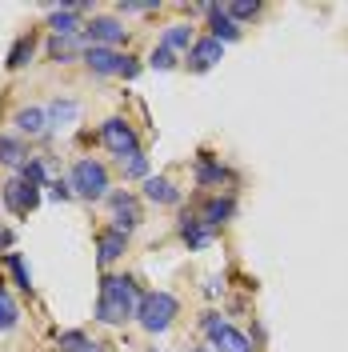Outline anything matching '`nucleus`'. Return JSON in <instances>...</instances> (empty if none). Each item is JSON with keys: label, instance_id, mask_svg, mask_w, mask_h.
Listing matches in <instances>:
<instances>
[{"label": "nucleus", "instance_id": "1", "mask_svg": "<svg viewBox=\"0 0 348 352\" xmlns=\"http://www.w3.org/2000/svg\"><path fill=\"white\" fill-rule=\"evenodd\" d=\"M140 292L132 276H105L100 280V300H96V320L100 324H124L136 316Z\"/></svg>", "mask_w": 348, "mask_h": 352}, {"label": "nucleus", "instance_id": "2", "mask_svg": "<svg viewBox=\"0 0 348 352\" xmlns=\"http://www.w3.org/2000/svg\"><path fill=\"white\" fill-rule=\"evenodd\" d=\"M176 312H180V305H176L173 292H140V305H136V320H140V329L153 332V336H160V332L173 329Z\"/></svg>", "mask_w": 348, "mask_h": 352}, {"label": "nucleus", "instance_id": "3", "mask_svg": "<svg viewBox=\"0 0 348 352\" xmlns=\"http://www.w3.org/2000/svg\"><path fill=\"white\" fill-rule=\"evenodd\" d=\"M68 184L72 192L85 200H105L109 197V168L100 160H76L72 173H68Z\"/></svg>", "mask_w": 348, "mask_h": 352}, {"label": "nucleus", "instance_id": "4", "mask_svg": "<svg viewBox=\"0 0 348 352\" xmlns=\"http://www.w3.org/2000/svg\"><path fill=\"white\" fill-rule=\"evenodd\" d=\"M85 65L92 68L96 76H124V80H132V76L140 72V60L129 56V52H116V48H88Z\"/></svg>", "mask_w": 348, "mask_h": 352}, {"label": "nucleus", "instance_id": "5", "mask_svg": "<svg viewBox=\"0 0 348 352\" xmlns=\"http://www.w3.org/2000/svg\"><path fill=\"white\" fill-rule=\"evenodd\" d=\"M200 329L208 332V340H213L220 352H252V340H248L244 332H237L232 324H224L217 312H204V316H200Z\"/></svg>", "mask_w": 348, "mask_h": 352}, {"label": "nucleus", "instance_id": "6", "mask_svg": "<svg viewBox=\"0 0 348 352\" xmlns=\"http://www.w3.org/2000/svg\"><path fill=\"white\" fill-rule=\"evenodd\" d=\"M100 144H105L116 160L140 148V144H136V132H132V124H129V120H120V116H112V120H105V124H100Z\"/></svg>", "mask_w": 348, "mask_h": 352}, {"label": "nucleus", "instance_id": "7", "mask_svg": "<svg viewBox=\"0 0 348 352\" xmlns=\"http://www.w3.org/2000/svg\"><path fill=\"white\" fill-rule=\"evenodd\" d=\"M124 36H129V28L112 16H92L80 32V41H88V48H116Z\"/></svg>", "mask_w": 348, "mask_h": 352}, {"label": "nucleus", "instance_id": "8", "mask_svg": "<svg viewBox=\"0 0 348 352\" xmlns=\"http://www.w3.org/2000/svg\"><path fill=\"white\" fill-rule=\"evenodd\" d=\"M36 204H41V188H36V184H28L21 176H12V180L4 184V208H8L12 217H28Z\"/></svg>", "mask_w": 348, "mask_h": 352}, {"label": "nucleus", "instance_id": "9", "mask_svg": "<svg viewBox=\"0 0 348 352\" xmlns=\"http://www.w3.org/2000/svg\"><path fill=\"white\" fill-rule=\"evenodd\" d=\"M109 208H112V228H116V232L132 236V232L140 228V204H136V197H129V192H112Z\"/></svg>", "mask_w": 348, "mask_h": 352}, {"label": "nucleus", "instance_id": "10", "mask_svg": "<svg viewBox=\"0 0 348 352\" xmlns=\"http://www.w3.org/2000/svg\"><path fill=\"white\" fill-rule=\"evenodd\" d=\"M220 56H224V44L204 36V41H196L188 48V72H208V68H217Z\"/></svg>", "mask_w": 348, "mask_h": 352}, {"label": "nucleus", "instance_id": "11", "mask_svg": "<svg viewBox=\"0 0 348 352\" xmlns=\"http://www.w3.org/2000/svg\"><path fill=\"white\" fill-rule=\"evenodd\" d=\"M193 176H196V184H200V188H220V184L228 180V168L220 164L217 156L200 153V156H196V168H193Z\"/></svg>", "mask_w": 348, "mask_h": 352}, {"label": "nucleus", "instance_id": "12", "mask_svg": "<svg viewBox=\"0 0 348 352\" xmlns=\"http://www.w3.org/2000/svg\"><path fill=\"white\" fill-rule=\"evenodd\" d=\"M232 217H237V200L232 197H208L204 208H200V220H204L208 228H220V224H228Z\"/></svg>", "mask_w": 348, "mask_h": 352}, {"label": "nucleus", "instance_id": "13", "mask_svg": "<svg viewBox=\"0 0 348 352\" xmlns=\"http://www.w3.org/2000/svg\"><path fill=\"white\" fill-rule=\"evenodd\" d=\"M208 28H213V41H220V44L240 41V24L224 12V4H208Z\"/></svg>", "mask_w": 348, "mask_h": 352}, {"label": "nucleus", "instance_id": "14", "mask_svg": "<svg viewBox=\"0 0 348 352\" xmlns=\"http://www.w3.org/2000/svg\"><path fill=\"white\" fill-rule=\"evenodd\" d=\"M124 248H129V236L124 232H116V228H105L100 236H96V261L100 264H112L124 256Z\"/></svg>", "mask_w": 348, "mask_h": 352}, {"label": "nucleus", "instance_id": "15", "mask_svg": "<svg viewBox=\"0 0 348 352\" xmlns=\"http://www.w3.org/2000/svg\"><path fill=\"white\" fill-rule=\"evenodd\" d=\"M180 241L188 248H208L213 244V228L200 217H180Z\"/></svg>", "mask_w": 348, "mask_h": 352}, {"label": "nucleus", "instance_id": "16", "mask_svg": "<svg viewBox=\"0 0 348 352\" xmlns=\"http://www.w3.org/2000/svg\"><path fill=\"white\" fill-rule=\"evenodd\" d=\"M12 124H17L21 136H44V132H48V112L44 109H21L12 116Z\"/></svg>", "mask_w": 348, "mask_h": 352}, {"label": "nucleus", "instance_id": "17", "mask_svg": "<svg viewBox=\"0 0 348 352\" xmlns=\"http://www.w3.org/2000/svg\"><path fill=\"white\" fill-rule=\"evenodd\" d=\"M144 197L156 204H180V188H176L168 176H149L144 180Z\"/></svg>", "mask_w": 348, "mask_h": 352}, {"label": "nucleus", "instance_id": "18", "mask_svg": "<svg viewBox=\"0 0 348 352\" xmlns=\"http://www.w3.org/2000/svg\"><path fill=\"white\" fill-rule=\"evenodd\" d=\"M0 164H8V168H17V173L28 164V148H24L21 136H0Z\"/></svg>", "mask_w": 348, "mask_h": 352}, {"label": "nucleus", "instance_id": "19", "mask_svg": "<svg viewBox=\"0 0 348 352\" xmlns=\"http://www.w3.org/2000/svg\"><path fill=\"white\" fill-rule=\"evenodd\" d=\"M44 112H48V124H52V129H68V124L80 116V104H76V100H52Z\"/></svg>", "mask_w": 348, "mask_h": 352}, {"label": "nucleus", "instance_id": "20", "mask_svg": "<svg viewBox=\"0 0 348 352\" xmlns=\"http://www.w3.org/2000/svg\"><path fill=\"white\" fill-rule=\"evenodd\" d=\"M32 52H36L32 32H21V36L12 41V48H8V68H12V72H17V68H24L28 60H32Z\"/></svg>", "mask_w": 348, "mask_h": 352}, {"label": "nucleus", "instance_id": "21", "mask_svg": "<svg viewBox=\"0 0 348 352\" xmlns=\"http://www.w3.org/2000/svg\"><path fill=\"white\" fill-rule=\"evenodd\" d=\"M164 48H168V52H188V48H193V28H188V24H168V28H164Z\"/></svg>", "mask_w": 348, "mask_h": 352}, {"label": "nucleus", "instance_id": "22", "mask_svg": "<svg viewBox=\"0 0 348 352\" xmlns=\"http://www.w3.org/2000/svg\"><path fill=\"white\" fill-rule=\"evenodd\" d=\"M17 324H21V308H17V300L8 296V288L0 280V332H12Z\"/></svg>", "mask_w": 348, "mask_h": 352}, {"label": "nucleus", "instance_id": "23", "mask_svg": "<svg viewBox=\"0 0 348 352\" xmlns=\"http://www.w3.org/2000/svg\"><path fill=\"white\" fill-rule=\"evenodd\" d=\"M120 173L129 176V180H149V156L140 153H129V156H120Z\"/></svg>", "mask_w": 348, "mask_h": 352}, {"label": "nucleus", "instance_id": "24", "mask_svg": "<svg viewBox=\"0 0 348 352\" xmlns=\"http://www.w3.org/2000/svg\"><path fill=\"white\" fill-rule=\"evenodd\" d=\"M56 340H61V349L65 352H105L92 336H85V332H61Z\"/></svg>", "mask_w": 348, "mask_h": 352}, {"label": "nucleus", "instance_id": "25", "mask_svg": "<svg viewBox=\"0 0 348 352\" xmlns=\"http://www.w3.org/2000/svg\"><path fill=\"white\" fill-rule=\"evenodd\" d=\"M4 264H8V272H12V280L21 292H32V276H28V268H24L21 252H4Z\"/></svg>", "mask_w": 348, "mask_h": 352}, {"label": "nucleus", "instance_id": "26", "mask_svg": "<svg viewBox=\"0 0 348 352\" xmlns=\"http://www.w3.org/2000/svg\"><path fill=\"white\" fill-rule=\"evenodd\" d=\"M21 180L36 184V188H41L44 180H48V168H44V160H41V156H28V164L21 168Z\"/></svg>", "mask_w": 348, "mask_h": 352}, {"label": "nucleus", "instance_id": "27", "mask_svg": "<svg viewBox=\"0 0 348 352\" xmlns=\"http://www.w3.org/2000/svg\"><path fill=\"white\" fill-rule=\"evenodd\" d=\"M80 48V36L76 41H61V36H52V44H48V52H52V60H61V65H68L72 60V52Z\"/></svg>", "mask_w": 348, "mask_h": 352}, {"label": "nucleus", "instance_id": "28", "mask_svg": "<svg viewBox=\"0 0 348 352\" xmlns=\"http://www.w3.org/2000/svg\"><path fill=\"white\" fill-rule=\"evenodd\" d=\"M224 12H228V16H232V21H257V16H261V4H257V0H252V4H248V0H244V4H224Z\"/></svg>", "mask_w": 348, "mask_h": 352}, {"label": "nucleus", "instance_id": "29", "mask_svg": "<svg viewBox=\"0 0 348 352\" xmlns=\"http://www.w3.org/2000/svg\"><path fill=\"white\" fill-rule=\"evenodd\" d=\"M116 8H120V12H129V16H144V12H156V8H160V0H149V4H136V0H120Z\"/></svg>", "mask_w": 348, "mask_h": 352}, {"label": "nucleus", "instance_id": "30", "mask_svg": "<svg viewBox=\"0 0 348 352\" xmlns=\"http://www.w3.org/2000/svg\"><path fill=\"white\" fill-rule=\"evenodd\" d=\"M153 68H160V72H168V68H176V52H168L164 44H156V52H153V60H149Z\"/></svg>", "mask_w": 348, "mask_h": 352}, {"label": "nucleus", "instance_id": "31", "mask_svg": "<svg viewBox=\"0 0 348 352\" xmlns=\"http://www.w3.org/2000/svg\"><path fill=\"white\" fill-rule=\"evenodd\" d=\"M52 200H72L76 192H72V184L68 180H52V192H48Z\"/></svg>", "mask_w": 348, "mask_h": 352}, {"label": "nucleus", "instance_id": "32", "mask_svg": "<svg viewBox=\"0 0 348 352\" xmlns=\"http://www.w3.org/2000/svg\"><path fill=\"white\" fill-rule=\"evenodd\" d=\"M0 248H12V232L8 228H0Z\"/></svg>", "mask_w": 348, "mask_h": 352}, {"label": "nucleus", "instance_id": "33", "mask_svg": "<svg viewBox=\"0 0 348 352\" xmlns=\"http://www.w3.org/2000/svg\"><path fill=\"white\" fill-rule=\"evenodd\" d=\"M188 352H208V349H188Z\"/></svg>", "mask_w": 348, "mask_h": 352}]
</instances>
